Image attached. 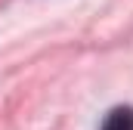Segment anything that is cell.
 I'll return each instance as SVG.
<instances>
[{
  "instance_id": "6da1fadb",
  "label": "cell",
  "mask_w": 133,
  "mask_h": 130,
  "mask_svg": "<svg viewBox=\"0 0 133 130\" xmlns=\"http://www.w3.org/2000/svg\"><path fill=\"white\" fill-rule=\"evenodd\" d=\"M102 130H133V108H111L102 121Z\"/></svg>"
}]
</instances>
